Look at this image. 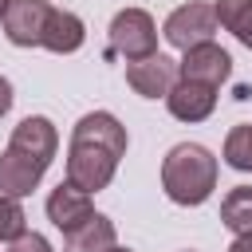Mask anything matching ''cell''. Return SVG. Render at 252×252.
Returning a JSON list of instances; mask_svg holds the SVG:
<instances>
[{"mask_svg":"<svg viewBox=\"0 0 252 252\" xmlns=\"http://www.w3.org/2000/svg\"><path fill=\"white\" fill-rule=\"evenodd\" d=\"M122 154H126V126L110 110H91L71 126L67 181L83 193H98L114 181Z\"/></svg>","mask_w":252,"mask_h":252,"instance_id":"obj_1","label":"cell"},{"mask_svg":"<svg viewBox=\"0 0 252 252\" xmlns=\"http://www.w3.org/2000/svg\"><path fill=\"white\" fill-rule=\"evenodd\" d=\"M217 158L197 142H177L161 161V189L173 205H205L217 189Z\"/></svg>","mask_w":252,"mask_h":252,"instance_id":"obj_2","label":"cell"},{"mask_svg":"<svg viewBox=\"0 0 252 252\" xmlns=\"http://www.w3.org/2000/svg\"><path fill=\"white\" fill-rule=\"evenodd\" d=\"M110 55H122L126 63L158 55V24L146 8H122L110 20Z\"/></svg>","mask_w":252,"mask_h":252,"instance_id":"obj_3","label":"cell"},{"mask_svg":"<svg viewBox=\"0 0 252 252\" xmlns=\"http://www.w3.org/2000/svg\"><path fill=\"white\" fill-rule=\"evenodd\" d=\"M217 28H220V24H217L213 4H205V0H189V4H181V8H173V12L165 16L161 35H165L169 47L189 51V47H197V43H209V39L217 35Z\"/></svg>","mask_w":252,"mask_h":252,"instance_id":"obj_4","label":"cell"},{"mask_svg":"<svg viewBox=\"0 0 252 252\" xmlns=\"http://www.w3.org/2000/svg\"><path fill=\"white\" fill-rule=\"evenodd\" d=\"M232 75V55L220 47V43H197L189 51H181V63H177V79H189V83H205L213 91H220V83Z\"/></svg>","mask_w":252,"mask_h":252,"instance_id":"obj_5","label":"cell"},{"mask_svg":"<svg viewBox=\"0 0 252 252\" xmlns=\"http://www.w3.org/2000/svg\"><path fill=\"white\" fill-rule=\"evenodd\" d=\"M8 150L24 154V158H32V161H39V165L47 169V165L55 161V150H59V130H55L51 118H43V114H28V118H20V126L12 130Z\"/></svg>","mask_w":252,"mask_h":252,"instance_id":"obj_6","label":"cell"},{"mask_svg":"<svg viewBox=\"0 0 252 252\" xmlns=\"http://www.w3.org/2000/svg\"><path fill=\"white\" fill-rule=\"evenodd\" d=\"M47 16H51L47 0H12L8 12H4V20H0L8 43H16V47H39Z\"/></svg>","mask_w":252,"mask_h":252,"instance_id":"obj_7","label":"cell"},{"mask_svg":"<svg viewBox=\"0 0 252 252\" xmlns=\"http://www.w3.org/2000/svg\"><path fill=\"white\" fill-rule=\"evenodd\" d=\"M126 83L142 98H165L169 87L177 83V63L161 51L150 55V59H134V63H126Z\"/></svg>","mask_w":252,"mask_h":252,"instance_id":"obj_8","label":"cell"},{"mask_svg":"<svg viewBox=\"0 0 252 252\" xmlns=\"http://www.w3.org/2000/svg\"><path fill=\"white\" fill-rule=\"evenodd\" d=\"M94 213V201H91V193H83V189H75L71 181H59L51 193H47V220L67 236L71 228H79L87 217Z\"/></svg>","mask_w":252,"mask_h":252,"instance_id":"obj_9","label":"cell"},{"mask_svg":"<svg viewBox=\"0 0 252 252\" xmlns=\"http://www.w3.org/2000/svg\"><path fill=\"white\" fill-rule=\"evenodd\" d=\"M165 106L177 122H205L213 110H217V91L205 87V83H189V79H177L165 94Z\"/></svg>","mask_w":252,"mask_h":252,"instance_id":"obj_10","label":"cell"},{"mask_svg":"<svg viewBox=\"0 0 252 252\" xmlns=\"http://www.w3.org/2000/svg\"><path fill=\"white\" fill-rule=\"evenodd\" d=\"M43 173L47 169L39 161H32V158H24L16 150H4L0 154V193L4 197H28L32 189H39Z\"/></svg>","mask_w":252,"mask_h":252,"instance_id":"obj_11","label":"cell"},{"mask_svg":"<svg viewBox=\"0 0 252 252\" xmlns=\"http://www.w3.org/2000/svg\"><path fill=\"white\" fill-rule=\"evenodd\" d=\"M83 39H87V24H83L75 12H67V8H51L47 24H43L39 47H47V51H55V55H71V51L83 47Z\"/></svg>","mask_w":252,"mask_h":252,"instance_id":"obj_12","label":"cell"},{"mask_svg":"<svg viewBox=\"0 0 252 252\" xmlns=\"http://www.w3.org/2000/svg\"><path fill=\"white\" fill-rule=\"evenodd\" d=\"M114 244H118V228L102 213H91L79 228L63 236V252H110Z\"/></svg>","mask_w":252,"mask_h":252,"instance_id":"obj_13","label":"cell"},{"mask_svg":"<svg viewBox=\"0 0 252 252\" xmlns=\"http://www.w3.org/2000/svg\"><path fill=\"white\" fill-rule=\"evenodd\" d=\"M220 224L232 236L252 232V185H236V189L224 193V201H220Z\"/></svg>","mask_w":252,"mask_h":252,"instance_id":"obj_14","label":"cell"},{"mask_svg":"<svg viewBox=\"0 0 252 252\" xmlns=\"http://www.w3.org/2000/svg\"><path fill=\"white\" fill-rule=\"evenodd\" d=\"M213 12H217V24L252 51V0H217Z\"/></svg>","mask_w":252,"mask_h":252,"instance_id":"obj_15","label":"cell"},{"mask_svg":"<svg viewBox=\"0 0 252 252\" xmlns=\"http://www.w3.org/2000/svg\"><path fill=\"white\" fill-rule=\"evenodd\" d=\"M224 165L240 169V173H252V122H240L228 130L224 138Z\"/></svg>","mask_w":252,"mask_h":252,"instance_id":"obj_16","label":"cell"},{"mask_svg":"<svg viewBox=\"0 0 252 252\" xmlns=\"http://www.w3.org/2000/svg\"><path fill=\"white\" fill-rule=\"evenodd\" d=\"M24 232H28V213H24L20 197H4V193H0V240L12 244V240H20Z\"/></svg>","mask_w":252,"mask_h":252,"instance_id":"obj_17","label":"cell"},{"mask_svg":"<svg viewBox=\"0 0 252 252\" xmlns=\"http://www.w3.org/2000/svg\"><path fill=\"white\" fill-rule=\"evenodd\" d=\"M8 252H55V248H51L47 236H39V232H24L20 240L8 244Z\"/></svg>","mask_w":252,"mask_h":252,"instance_id":"obj_18","label":"cell"},{"mask_svg":"<svg viewBox=\"0 0 252 252\" xmlns=\"http://www.w3.org/2000/svg\"><path fill=\"white\" fill-rule=\"evenodd\" d=\"M12 102H16V94H12V83H8L4 75H0V118H4L8 110H12Z\"/></svg>","mask_w":252,"mask_h":252,"instance_id":"obj_19","label":"cell"},{"mask_svg":"<svg viewBox=\"0 0 252 252\" xmlns=\"http://www.w3.org/2000/svg\"><path fill=\"white\" fill-rule=\"evenodd\" d=\"M228 252H252V232H244V236H232Z\"/></svg>","mask_w":252,"mask_h":252,"instance_id":"obj_20","label":"cell"},{"mask_svg":"<svg viewBox=\"0 0 252 252\" xmlns=\"http://www.w3.org/2000/svg\"><path fill=\"white\" fill-rule=\"evenodd\" d=\"M8 4H12V0H0V20H4V12H8Z\"/></svg>","mask_w":252,"mask_h":252,"instance_id":"obj_21","label":"cell"},{"mask_svg":"<svg viewBox=\"0 0 252 252\" xmlns=\"http://www.w3.org/2000/svg\"><path fill=\"white\" fill-rule=\"evenodd\" d=\"M110 252H130V248H118V244H114V248H110Z\"/></svg>","mask_w":252,"mask_h":252,"instance_id":"obj_22","label":"cell"}]
</instances>
